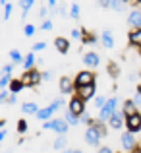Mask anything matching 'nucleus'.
I'll list each match as a JSON object with an SVG mask.
<instances>
[{"mask_svg": "<svg viewBox=\"0 0 141 153\" xmlns=\"http://www.w3.org/2000/svg\"><path fill=\"white\" fill-rule=\"evenodd\" d=\"M135 112H139V108H137V105L134 103V99H126L122 105V114L126 116H131V114H135Z\"/></svg>", "mask_w": 141, "mask_h": 153, "instance_id": "obj_14", "label": "nucleus"}, {"mask_svg": "<svg viewBox=\"0 0 141 153\" xmlns=\"http://www.w3.org/2000/svg\"><path fill=\"white\" fill-rule=\"evenodd\" d=\"M126 130L131 132V134L141 132V112H135V114L128 116L126 118Z\"/></svg>", "mask_w": 141, "mask_h": 153, "instance_id": "obj_7", "label": "nucleus"}, {"mask_svg": "<svg viewBox=\"0 0 141 153\" xmlns=\"http://www.w3.org/2000/svg\"><path fill=\"white\" fill-rule=\"evenodd\" d=\"M12 68H14V62H12V64H6V66L2 68V74H12Z\"/></svg>", "mask_w": 141, "mask_h": 153, "instance_id": "obj_39", "label": "nucleus"}, {"mask_svg": "<svg viewBox=\"0 0 141 153\" xmlns=\"http://www.w3.org/2000/svg\"><path fill=\"white\" fill-rule=\"evenodd\" d=\"M100 132L97 130L95 126H89L87 128V132H85V142H87V146H91V147H99L100 146Z\"/></svg>", "mask_w": 141, "mask_h": 153, "instance_id": "obj_6", "label": "nucleus"}, {"mask_svg": "<svg viewBox=\"0 0 141 153\" xmlns=\"http://www.w3.org/2000/svg\"><path fill=\"white\" fill-rule=\"evenodd\" d=\"M137 93L141 95V83H137Z\"/></svg>", "mask_w": 141, "mask_h": 153, "instance_id": "obj_51", "label": "nucleus"}, {"mask_svg": "<svg viewBox=\"0 0 141 153\" xmlns=\"http://www.w3.org/2000/svg\"><path fill=\"white\" fill-rule=\"evenodd\" d=\"M100 8H110V0H97Z\"/></svg>", "mask_w": 141, "mask_h": 153, "instance_id": "obj_41", "label": "nucleus"}, {"mask_svg": "<svg viewBox=\"0 0 141 153\" xmlns=\"http://www.w3.org/2000/svg\"><path fill=\"white\" fill-rule=\"evenodd\" d=\"M124 2H126V4H128V2H130V0H124Z\"/></svg>", "mask_w": 141, "mask_h": 153, "instance_id": "obj_55", "label": "nucleus"}, {"mask_svg": "<svg viewBox=\"0 0 141 153\" xmlns=\"http://www.w3.org/2000/svg\"><path fill=\"white\" fill-rule=\"evenodd\" d=\"M114 112H118V97H110L104 103V107L100 108V112H99V118L104 120V122H108Z\"/></svg>", "mask_w": 141, "mask_h": 153, "instance_id": "obj_2", "label": "nucleus"}, {"mask_svg": "<svg viewBox=\"0 0 141 153\" xmlns=\"http://www.w3.org/2000/svg\"><path fill=\"white\" fill-rule=\"evenodd\" d=\"M47 49V43H43V41H39V43H35L33 45V52H41V51H45Z\"/></svg>", "mask_w": 141, "mask_h": 153, "instance_id": "obj_35", "label": "nucleus"}, {"mask_svg": "<svg viewBox=\"0 0 141 153\" xmlns=\"http://www.w3.org/2000/svg\"><path fill=\"white\" fill-rule=\"evenodd\" d=\"M83 64H85L87 68H97L100 64V56L97 54L95 51H91V52H85V54H83Z\"/></svg>", "mask_w": 141, "mask_h": 153, "instance_id": "obj_11", "label": "nucleus"}, {"mask_svg": "<svg viewBox=\"0 0 141 153\" xmlns=\"http://www.w3.org/2000/svg\"><path fill=\"white\" fill-rule=\"evenodd\" d=\"M100 43H103L104 49H114V37H112V33L108 29L100 33Z\"/></svg>", "mask_w": 141, "mask_h": 153, "instance_id": "obj_19", "label": "nucleus"}, {"mask_svg": "<svg viewBox=\"0 0 141 153\" xmlns=\"http://www.w3.org/2000/svg\"><path fill=\"white\" fill-rule=\"evenodd\" d=\"M4 124H6V118H2V120H0V128H2Z\"/></svg>", "mask_w": 141, "mask_h": 153, "instance_id": "obj_50", "label": "nucleus"}, {"mask_svg": "<svg viewBox=\"0 0 141 153\" xmlns=\"http://www.w3.org/2000/svg\"><path fill=\"white\" fill-rule=\"evenodd\" d=\"M75 153H83V151H78V149H75Z\"/></svg>", "mask_w": 141, "mask_h": 153, "instance_id": "obj_53", "label": "nucleus"}, {"mask_svg": "<svg viewBox=\"0 0 141 153\" xmlns=\"http://www.w3.org/2000/svg\"><path fill=\"white\" fill-rule=\"evenodd\" d=\"M128 25H130L131 29H139V27H141V8H134V10L130 12Z\"/></svg>", "mask_w": 141, "mask_h": 153, "instance_id": "obj_12", "label": "nucleus"}, {"mask_svg": "<svg viewBox=\"0 0 141 153\" xmlns=\"http://www.w3.org/2000/svg\"><path fill=\"white\" fill-rule=\"evenodd\" d=\"M6 103L14 105V103H16V95H14V93H10V97H8V101H6Z\"/></svg>", "mask_w": 141, "mask_h": 153, "instance_id": "obj_45", "label": "nucleus"}, {"mask_svg": "<svg viewBox=\"0 0 141 153\" xmlns=\"http://www.w3.org/2000/svg\"><path fill=\"white\" fill-rule=\"evenodd\" d=\"M79 41L83 43V45H97V35L93 33V31H89V29H85V27H81V39Z\"/></svg>", "mask_w": 141, "mask_h": 153, "instance_id": "obj_15", "label": "nucleus"}, {"mask_svg": "<svg viewBox=\"0 0 141 153\" xmlns=\"http://www.w3.org/2000/svg\"><path fill=\"white\" fill-rule=\"evenodd\" d=\"M8 97H10V91H4V89H2V93H0V105L6 103V101H8Z\"/></svg>", "mask_w": 141, "mask_h": 153, "instance_id": "obj_38", "label": "nucleus"}, {"mask_svg": "<svg viewBox=\"0 0 141 153\" xmlns=\"http://www.w3.org/2000/svg\"><path fill=\"white\" fill-rule=\"evenodd\" d=\"M124 118H126V116H124L122 112H114V114L110 116V120H108V126H110L112 130H120V128L124 126Z\"/></svg>", "mask_w": 141, "mask_h": 153, "instance_id": "obj_16", "label": "nucleus"}, {"mask_svg": "<svg viewBox=\"0 0 141 153\" xmlns=\"http://www.w3.org/2000/svg\"><path fill=\"white\" fill-rule=\"evenodd\" d=\"M0 4H2V6H6V4H8V2H6V0H0Z\"/></svg>", "mask_w": 141, "mask_h": 153, "instance_id": "obj_52", "label": "nucleus"}, {"mask_svg": "<svg viewBox=\"0 0 141 153\" xmlns=\"http://www.w3.org/2000/svg\"><path fill=\"white\" fill-rule=\"evenodd\" d=\"M66 143H68V140H66V134H60L58 138L54 140V149H60V151H64V149H66Z\"/></svg>", "mask_w": 141, "mask_h": 153, "instance_id": "obj_26", "label": "nucleus"}, {"mask_svg": "<svg viewBox=\"0 0 141 153\" xmlns=\"http://www.w3.org/2000/svg\"><path fill=\"white\" fill-rule=\"evenodd\" d=\"M18 132H19V134H25V132H27V122H25V120H18Z\"/></svg>", "mask_w": 141, "mask_h": 153, "instance_id": "obj_32", "label": "nucleus"}, {"mask_svg": "<svg viewBox=\"0 0 141 153\" xmlns=\"http://www.w3.org/2000/svg\"><path fill=\"white\" fill-rule=\"evenodd\" d=\"M48 8H52V10H54V8H56V0H48Z\"/></svg>", "mask_w": 141, "mask_h": 153, "instance_id": "obj_47", "label": "nucleus"}, {"mask_svg": "<svg viewBox=\"0 0 141 153\" xmlns=\"http://www.w3.org/2000/svg\"><path fill=\"white\" fill-rule=\"evenodd\" d=\"M41 29L43 31H50L52 29V22H50V19H45V22L41 23Z\"/></svg>", "mask_w": 141, "mask_h": 153, "instance_id": "obj_37", "label": "nucleus"}, {"mask_svg": "<svg viewBox=\"0 0 141 153\" xmlns=\"http://www.w3.org/2000/svg\"><path fill=\"white\" fill-rule=\"evenodd\" d=\"M72 39H81V29H72Z\"/></svg>", "mask_w": 141, "mask_h": 153, "instance_id": "obj_40", "label": "nucleus"}, {"mask_svg": "<svg viewBox=\"0 0 141 153\" xmlns=\"http://www.w3.org/2000/svg\"><path fill=\"white\" fill-rule=\"evenodd\" d=\"M62 153H75V149H64Z\"/></svg>", "mask_w": 141, "mask_h": 153, "instance_id": "obj_49", "label": "nucleus"}, {"mask_svg": "<svg viewBox=\"0 0 141 153\" xmlns=\"http://www.w3.org/2000/svg\"><path fill=\"white\" fill-rule=\"evenodd\" d=\"M120 142H122V147H124V151H126V153H131V151L135 149V147L139 146V143L135 142V136L131 134V132H128V130H126V132L122 134V138H120Z\"/></svg>", "mask_w": 141, "mask_h": 153, "instance_id": "obj_5", "label": "nucleus"}, {"mask_svg": "<svg viewBox=\"0 0 141 153\" xmlns=\"http://www.w3.org/2000/svg\"><path fill=\"white\" fill-rule=\"evenodd\" d=\"M21 82H23V85H25V87H37L39 83L43 82V74L37 70V68H33V70H27V72H23Z\"/></svg>", "mask_w": 141, "mask_h": 153, "instance_id": "obj_1", "label": "nucleus"}, {"mask_svg": "<svg viewBox=\"0 0 141 153\" xmlns=\"http://www.w3.org/2000/svg\"><path fill=\"white\" fill-rule=\"evenodd\" d=\"M4 138H6V130H4V128H0V142H2Z\"/></svg>", "mask_w": 141, "mask_h": 153, "instance_id": "obj_46", "label": "nucleus"}, {"mask_svg": "<svg viewBox=\"0 0 141 153\" xmlns=\"http://www.w3.org/2000/svg\"><path fill=\"white\" fill-rule=\"evenodd\" d=\"M35 31H37V27H35V25H31V23H27V25L23 27V33H25V37H33V35H35Z\"/></svg>", "mask_w": 141, "mask_h": 153, "instance_id": "obj_31", "label": "nucleus"}, {"mask_svg": "<svg viewBox=\"0 0 141 153\" xmlns=\"http://www.w3.org/2000/svg\"><path fill=\"white\" fill-rule=\"evenodd\" d=\"M23 58H25V56H21V52H19V51H10V60L14 64H19Z\"/></svg>", "mask_w": 141, "mask_h": 153, "instance_id": "obj_29", "label": "nucleus"}, {"mask_svg": "<svg viewBox=\"0 0 141 153\" xmlns=\"http://www.w3.org/2000/svg\"><path fill=\"white\" fill-rule=\"evenodd\" d=\"M56 111H58V108H56L54 105L50 103V105H48V107H45V108H39V112H37L35 116H37L39 120H43V122H45V120H50V118H52V114H54Z\"/></svg>", "mask_w": 141, "mask_h": 153, "instance_id": "obj_13", "label": "nucleus"}, {"mask_svg": "<svg viewBox=\"0 0 141 153\" xmlns=\"http://www.w3.org/2000/svg\"><path fill=\"white\" fill-rule=\"evenodd\" d=\"M124 8H126V2H124V0H110V10L124 12Z\"/></svg>", "mask_w": 141, "mask_h": 153, "instance_id": "obj_27", "label": "nucleus"}, {"mask_svg": "<svg viewBox=\"0 0 141 153\" xmlns=\"http://www.w3.org/2000/svg\"><path fill=\"white\" fill-rule=\"evenodd\" d=\"M54 47H56V51H58L60 54H66V52L70 51V41H68L66 37H56L54 39Z\"/></svg>", "mask_w": 141, "mask_h": 153, "instance_id": "obj_17", "label": "nucleus"}, {"mask_svg": "<svg viewBox=\"0 0 141 153\" xmlns=\"http://www.w3.org/2000/svg\"><path fill=\"white\" fill-rule=\"evenodd\" d=\"M131 4H134L135 8H139V6H141V0H135V2H131Z\"/></svg>", "mask_w": 141, "mask_h": 153, "instance_id": "obj_48", "label": "nucleus"}, {"mask_svg": "<svg viewBox=\"0 0 141 153\" xmlns=\"http://www.w3.org/2000/svg\"><path fill=\"white\" fill-rule=\"evenodd\" d=\"M64 118H66V122L70 124V126H78V124H81V122H79V116L75 114V112H72L70 108L64 111Z\"/></svg>", "mask_w": 141, "mask_h": 153, "instance_id": "obj_20", "label": "nucleus"}, {"mask_svg": "<svg viewBox=\"0 0 141 153\" xmlns=\"http://www.w3.org/2000/svg\"><path fill=\"white\" fill-rule=\"evenodd\" d=\"M99 153H114V151H112L110 147H106V146H104V147H99Z\"/></svg>", "mask_w": 141, "mask_h": 153, "instance_id": "obj_43", "label": "nucleus"}, {"mask_svg": "<svg viewBox=\"0 0 141 153\" xmlns=\"http://www.w3.org/2000/svg\"><path fill=\"white\" fill-rule=\"evenodd\" d=\"M19 8H21V18H25L27 16V12L33 8V4H35V0H19Z\"/></svg>", "mask_w": 141, "mask_h": 153, "instance_id": "obj_23", "label": "nucleus"}, {"mask_svg": "<svg viewBox=\"0 0 141 153\" xmlns=\"http://www.w3.org/2000/svg\"><path fill=\"white\" fill-rule=\"evenodd\" d=\"M12 10H14V6H12V4H6V6H4V19H8L12 16Z\"/></svg>", "mask_w": 141, "mask_h": 153, "instance_id": "obj_36", "label": "nucleus"}, {"mask_svg": "<svg viewBox=\"0 0 141 153\" xmlns=\"http://www.w3.org/2000/svg\"><path fill=\"white\" fill-rule=\"evenodd\" d=\"M23 68H25V72L35 68V52L33 51H31L29 54H25V58H23Z\"/></svg>", "mask_w": 141, "mask_h": 153, "instance_id": "obj_22", "label": "nucleus"}, {"mask_svg": "<svg viewBox=\"0 0 141 153\" xmlns=\"http://www.w3.org/2000/svg\"><path fill=\"white\" fill-rule=\"evenodd\" d=\"M21 112H25V114H37L39 112L37 103H23L21 105Z\"/></svg>", "mask_w": 141, "mask_h": 153, "instance_id": "obj_24", "label": "nucleus"}, {"mask_svg": "<svg viewBox=\"0 0 141 153\" xmlns=\"http://www.w3.org/2000/svg\"><path fill=\"white\" fill-rule=\"evenodd\" d=\"M134 103L137 105V108L141 107V95H139V93H137V95H135V97H134Z\"/></svg>", "mask_w": 141, "mask_h": 153, "instance_id": "obj_44", "label": "nucleus"}, {"mask_svg": "<svg viewBox=\"0 0 141 153\" xmlns=\"http://www.w3.org/2000/svg\"><path fill=\"white\" fill-rule=\"evenodd\" d=\"M68 108H70L72 112H75L78 116H81L83 112H85V101H83L79 95H74V97L70 99V105H68Z\"/></svg>", "mask_w": 141, "mask_h": 153, "instance_id": "obj_10", "label": "nucleus"}, {"mask_svg": "<svg viewBox=\"0 0 141 153\" xmlns=\"http://www.w3.org/2000/svg\"><path fill=\"white\" fill-rule=\"evenodd\" d=\"M10 82H12V74H2L0 76V87H2V89L10 85Z\"/></svg>", "mask_w": 141, "mask_h": 153, "instance_id": "obj_30", "label": "nucleus"}, {"mask_svg": "<svg viewBox=\"0 0 141 153\" xmlns=\"http://www.w3.org/2000/svg\"><path fill=\"white\" fill-rule=\"evenodd\" d=\"M128 43L131 47H141V27L139 29H131L128 33Z\"/></svg>", "mask_w": 141, "mask_h": 153, "instance_id": "obj_18", "label": "nucleus"}, {"mask_svg": "<svg viewBox=\"0 0 141 153\" xmlns=\"http://www.w3.org/2000/svg\"><path fill=\"white\" fill-rule=\"evenodd\" d=\"M95 74L91 70H81V72H78L75 74V78H74V83H75V89L78 87H83V85H91V83H95Z\"/></svg>", "mask_w": 141, "mask_h": 153, "instance_id": "obj_4", "label": "nucleus"}, {"mask_svg": "<svg viewBox=\"0 0 141 153\" xmlns=\"http://www.w3.org/2000/svg\"><path fill=\"white\" fill-rule=\"evenodd\" d=\"M106 72L110 74V78H112V79H116V78L120 76V66H118L116 62H108V66H106Z\"/></svg>", "mask_w": 141, "mask_h": 153, "instance_id": "obj_25", "label": "nucleus"}, {"mask_svg": "<svg viewBox=\"0 0 141 153\" xmlns=\"http://www.w3.org/2000/svg\"><path fill=\"white\" fill-rule=\"evenodd\" d=\"M75 93L79 95V97L83 99V101H91V99L95 97V93H97V83H91V85H83V87H78L75 89Z\"/></svg>", "mask_w": 141, "mask_h": 153, "instance_id": "obj_9", "label": "nucleus"}, {"mask_svg": "<svg viewBox=\"0 0 141 153\" xmlns=\"http://www.w3.org/2000/svg\"><path fill=\"white\" fill-rule=\"evenodd\" d=\"M52 78V72H43V82H48Z\"/></svg>", "mask_w": 141, "mask_h": 153, "instance_id": "obj_42", "label": "nucleus"}, {"mask_svg": "<svg viewBox=\"0 0 141 153\" xmlns=\"http://www.w3.org/2000/svg\"><path fill=\"white\" fill-rule=\"evenodd\" d=\"M79 14H81V10H79V4L74 2V4H72V8H70V18H72V19H79Z\"/></svg>", "mask_w": 141, "mask_h": 153, "instance_id": "obj_28", "label": "nucleus"}, {"mask_svg": "<svg viewBox=\"0 0 141 153\" xmlns=\"http://www.w3.org/2000/svg\"><path fill=\"white\" fill-rule=\"evenodd\" d=\"M43 128H45V130H54V132H58V134H66L70 124L66 122V118H50V120H45Z\"/></svg>", "mask_w": 141, "mask_h": 153, "instance_id": "obj_3", "label": "nucleus"}, {"mask_svg": "<svg viewBox=\"0 0 141 153\" xmlns=\"http://www.w3.org/2000/svg\"><path fill=\"white\" fill-rule=\"evenodd\" d=\"M139 79H141V70H139Z\"/></svg>", "mask_w": 141, "mask_h": 153, "instance_id": "obj_54", "label": "nucleus"}, {"mask_svg": "<svg viewBox=\"0 0 141 153\" xmlns=\"http://www.w3.org/2000/svg\"><path fill=\"white\" fill-rule=\"evenodd\" d=\"M91 120H93V118H91V116L87 114V111L83 112L81 116H79V122H81V124H87V126H89V124H91Z\"/></svg>", "mask_w": 141, "mask_h": 153, "instance_id": "obj_34", "label": "nucleus"}, {"mask_svg": "<svg viewBox=\"0 0 141 153\" xmlns=\"http://www.w3.org/2000/svg\"><path fill=\"white\" fill-rule=\"evenodd\" d=\"M106 101H108V99H104L103 95H99V97H95V107H97V108H103Z\"/></svg>", "mask_w": 141, "mask_h": 153, "instance_id": "obj_33", "label": "nucleus"}, {"mask_svg": "<svg viewBox=\"0 0 141 153\" xmlns=\"http://www.w3.org/2000/svg\"><path fill=\"white\" fill-rule=\"evenodd\" d=\"M58 89L62 95H72L75 91V83L72 78H68V76H62V78L58 79Z\"/></svg>", "mask_w": 141, "mask_h": 153, "instance_id": "obj_8", "label": "nucleus"}, {"mask_svg": "<svg viewBox=\"0 0 141 153\" xmlns=\"http://www.w3.org/2000/svg\"><path fill=\"white\" fill-rule=\"evenodd\" d=\"M8 87H10V93H14V95H18V93H19V91H21V89H23V87H25V85H23V82H21V78H19V79H16V78H12V82H10V85H8Z\"/></svg>", "mask_w": 141, "mask_h": 153, "instance_id": "obj_21", "label": "nucleus"}]
</instances>
